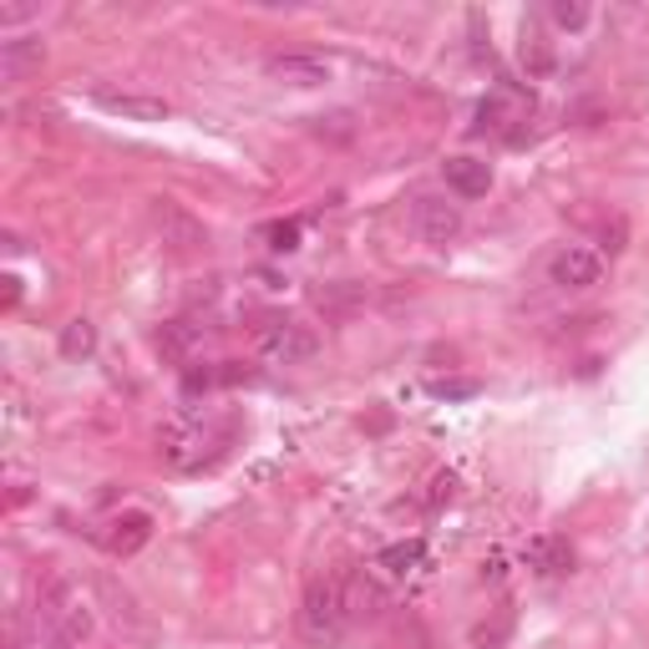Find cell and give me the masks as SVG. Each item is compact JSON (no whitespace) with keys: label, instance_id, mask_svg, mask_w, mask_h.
Instances as JSON below:
<instances>
[{"label":"cell","instance_id":"cell-1","mask_svg":"<svg viewBox=\"0 0 649 649\" xmlns=\"http://www.w3.org/2000/svg\"><path fill=\"white\" fill-rule=\"evenodd\" d=\"M96 629L92 604L76 594V584L66 578H51L37 599V639L47 649H82Z\"/></svg>","mask_w":649,"mask_h":649},{"label":"cell","instance_id":"cell-2","mask_svg":"<svg viewBox=\"0 0 649 649\" xmlns=\"http://www.w3.org/2000/svg\"><path fill=\"white\" fill-rule=\"evenodd\" d=\"M350 614H356V604H350V584L346 574H324L310 584V594H305V609H300V629L310 645H336L340 635H346Z\"/></svg>","mask_w":649,"mask_h":649},{"label":"cell","instance_id":"cell-3","mask_svg":"<svg viewBox=\"0 0 649 649\" xmlns=\"http://www.w3.org/2000/svg\"><path fill=\"white\" fill-rule=\"evenodd\" d=\"M224 446H214V436L204 432V421H173L157 432V457L168 462L173 472H198L218 457Z\"/></svg>","mask_w":649,"mask_h":649},{"label":"cell","instance_id":"cell-4","mask_svg":"<svg viewBox=\"0 0 649 649\" xmlns=\"http://www.w3.org/2000/svg\"><path fill=\"white\" fill-rule=\"evenodd\" d=\"M147 218H153L157 239L168 244L173 254H198V249L208 244V229H204V224H198V218H193L183 204H173V198H153Z\"/></svg>","mask_w":649,"mask_h":649},{"label":"cell","instance_id":"cell-5","mask_svg":"<svg viewBox=\"0 0 649 649\" xmlns=\"http://www.w3.org/2000/svg\"><path fill=\"white\" fill-rule=\"evenodd\" d=\"M259 350H265L275 365H300V361H310L315 350H320V336H315L310 324L269 320L265 330H259Z\"/></svg>","mask_w":649,"mask_h":649},{"label":"cell","instance_id":"cell-6","mask_svg":"<svg viewBox=\"0 0 649 649\" xmlns=\"http://www.w3.org/2000/svg\"><path fill=\"white\" fill-rule=\"evenodd\" d=\"M265 72L275 76L279 86H295V92H310V86H324L336 76V61L315 56V51H279V56L265 61Z\"/></svg>","mask_w":649,"mask_h":649},{"label":"cell","instance_id":"cell-7","mask_svg":"<svg viewBox=\"0 0 649 649\" xmlns=\"http://www.w3.org/2000/svg\"><path fill=\"white\" fill-rule=\"evenodd\" d=\"M599 275H604V254L584 249V244H568V249H558L548 259V279L558 289H589V285H599Z\"/></svg>","mask_w":649,"mask_h":649},{"label":"cell","instance_id":"cell-8","mask_svg":"<svg viewBox=\"0 0 649 649\" xmlns=\"http://www.w3.org/2000/svg\"><path fill=\"white\" fill-rule=\"evenodd\" d=\"M92 102L107 117H127V122H168L173 107L163 96H147V92H112V86H96Z\"/></svg>","mask_w":649,"mask_h":649},{"label":"cell","instance_id":"cell-9","mask_svg":"<svg viewBox=\"0 0 649 649\" xmlns=\"http://www.w3.org/2000/svg\"><path fill=\"white\" fill-rule=\"evenodd\" d=\"M147 538H153V517L147 513H117L102 523V533H96V543H102L112 558H133Z\"/></svg>","mask_w":649,"mask_h":649},{"label":"cell","instance_id":"cell-10","mask_svg":"<svg viewBox=\"0 0 649 649\" xmlns=\"http://www.w3.org/2000/svg\"><path fill=\"white\" fill-rule=\"evenodd\" d=\"M416 234L432 249H446V244L462 234V208L446 204V198H421L416 204Z\"/></svg>","mask_w":649,"mask_h":649},{"label":"cell","instance_id":"cell-11","mask_svg":"<svg viewBox=\"0 0 649 649\" xmlns=\"http://www.w3.org/2000/svg\"><path fill=\"white\" fill-rule=\"evenodd\" d=\"M41 61H47V41H41V37H11V41H0V76H6V82H25V76L37 72Z\"/></svg>","mask_w":649,"mask_h":649},{"label":"cell","instance_id":"cell-12","mask_svg":"<svg viewBox=\"0 0 649 649\" xmlns=\"http://www.w3.org/2000/svg\"><path fill=\"white\" fill-rule=\"evenodd\" d=\"M446 188L457 198H482L493 188V168L482 157H446Z\"/></svg>","mask_w":649,"mask_h":649},{"label":"cell","instance_id":"cell-13","mask_svg":"<svg viewBox=\"0 0 649 649\" xmlns=\"http://www.w3.org/2000/svg\"><path fill=\"white\" fill-rule=\"evenodd\" d=\"M198 340H204V330H198L193 320H168L163 330H157V350H163V361H188Z\"/></svg>","mask_w":649,"mask_h":649},{"label":"cell","instance_id":"cell-14","mask_svg":"<svg viewBox=\"0 0 649 649\" xmlns=\"http://www.w3.org/2000/svg\"><path fill=\"white\" fill-rule=\"evenodd\" d=\"M507 122H517V102L507 92H493L477 102V122L472 133H507Z\"/></svg>","mask_w":649,"mask_h":649},{"label":"cell","instance_id":"cell-15","mask_svg":"<svg viewBox=\"0 0 649 649\" xmlns=\"http://www.w3.org/2000/svg\"><path fill=\"white\" fill-rule=\"evenodd\" d=\"M517 56H523L528 76H548V72H554V47H548V37H543L538 25H523V47H517Z\"/></svg>","mask_w":649,"mask_h":649},{"label":"cell","instance_id":"cell-16","mask_svg":"<svg viewBox=\"0 0 649 649\" xmlns=\"http://www.w3.org/2000/svg\"><path fill=\"white\" fill-rule=\"evenodd\" d=\"M528 558L538 574H568V568H574V548H568L564 538H538L528 548Z\"/></svg>","mask_w":649,"mask_h":649},{"label":"cell","instance_id":"cell-17","mask_svg":"<svg viewBox=\"0 0 649 649\" xmlns=\"http://www.w3.org/2000/svg\"><path fill=\"white\" fill-rule=\"evenodd\" d=\"M96 350V324L92 320H72L66 330H61V356L66 361H86Z\"/></svg>","mask_w":649,"mask_h":649},{"label":"cell","instance_id":"cell-18","mask_svg":"<svg viewBox=\"0 0 649 649\" xmlns=\"http://www.w3.org/2000/svg\"><path fill=\"white\" fill-rule=\"evenodd\" d=\"M421 554H426V548H421V538H411V543H396V548H385L381 554V568L385 574H411V568L421 564Z\"/></svg>","mask_w":649,"mask_h":649},{"label":"cell","instance_id":"cell-19","mask_svg":"<svg viewBox=\"0 0 649 649\" xmlns=\"http://www.w3.org/2000/svg\"><path fill=\"white\" fill-rule=\"evenodd\" d=\"M265 239L275 254H295L300 249V218H275V224H265Z\"/></svg>","mask_w":649,"mask_h":649},{"label":"cell","instance_id":"cell-20","mask_svg":"<svg viewBox=\"0 0 649 649\" xmlns=\"http://www.w3.org/2000/svg\"><path fill=\"white\" fill-rule=\"evenodd\" d=\"M315 133H330V137H350L356 127H350V112H330V117H315Z\"/></svg>","mask_w":649,"mask_h":649},{"label":"cell","instance_id":"cell-21","mask_svg":"<svg viewBox=\"0 0 649 649\" xmlns=\"http://www.w3.org/2000/svg\"><path fill=\"white\" fill-rule=\"evenodd\" d=\"M584 21H589V11H584V6H568V0H558V6H554V25H564V31H578Z\"/></svg>","mask_w":649,"mask_h":649},{"label":"cell","instance_id":"cell-22","mask_svg":"<svg viewBox=\"0 0 649 649\" xmlns=\"http://www.w3.org/2000/svg\"><path fill=\"white\" fill-rule=\"evenodd\" d=\"M625 239H629V229H625V218H614L609 229H604V254H619V249H625Z\"/></svg>","mask_w":649,"mask_h":649},{"label":"cell","instance_id":"cell-23","mask_svg":"<svg viewBox=\"0 0 649 649\" xmlns=\"http://www.w3.org/2000/svg\"><path fill=\"white\" fill-rule=\"evenodd\" d=\"M37 16V6H0V25H21Z\"/></svg>","mask_w":649,"mask_h":649},{"label":"cell","instance_id":"cell-24","mask_svg":"<svg viewBox=\"0 0 649 649\" xmlns=\"http://www.w3.org/2000/svg\"><path fill=\"white\" fill-rule=\"evenodd\" d=\"M356 295H361V289H315V300L320 305H350Z\"/></svg>","mask_w":649,"mask_h":649},{"label":"cell","instance_id":"cell-25","mask_svg":"<svg viewBox=\"0 0 649 649\" xmlns=\"http://www.w3.org/2000/svg\"><path fill=\"white\" fill-rule=\"evenodd\" d=\"M432 391H436V396H472L477 385H472V381H436Z\"/></svg>","mask_w":649,"mask_h":649},{"label":"cell","instance_id":"cell-26","mask_svg":"<svg viewBox=\"0 0 649 649\" xmlns=\"http://www.w3.org/2000/svg\"><path fill=\"white\" fill-rule=\"evenodd\" d=\"M442 497H452V477H436V482H432V507L442 503Z\"/></svg>","mask_w":649,"mask_h":649},{"label":"cell","instance_id":"cell-27","mask_svg":"<svg viewBox=\"0 0 649 649\" xmlns=\"http://www.w3.org/2000/svg\"><path fill=\"white\" fill-rule=\"evenodd\" d=\"M16 300H21V279H6V310H11Z\"/></svg>","mask_w":649,"mask_h":649}]
</instances>
